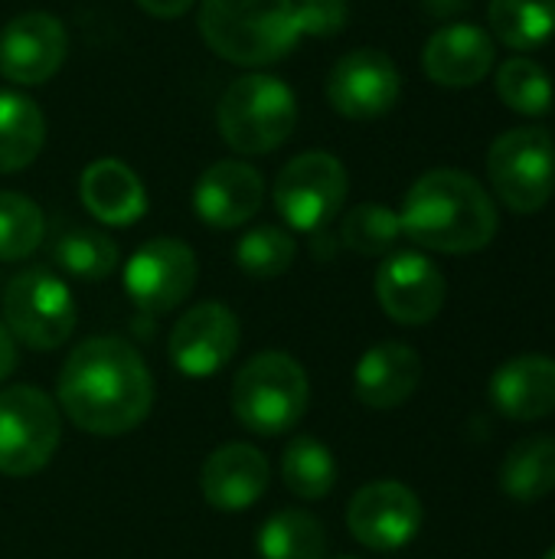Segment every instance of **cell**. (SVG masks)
<instances>
[{"label": "cell", "mask_w": 555, "mask_h": 559, "mask_svg": "<svg viewBox=\"0 0 555 559\" xmlns=\"http://www.w3.org/2000/svg\"><path fill=\"white\" fill-rule=\"evenodd\" d=\"M62 439L59 406L36 386H7L0 393V475L29 478L43 472Z\"/></svg>", "instance_id": "cell-7"}, {"label": "cell", "mask_w": 555, "mask_h": 559, "mask_svg": "<svg viewBox=\"0 0 555 559\" xmlns=\"http://www.w3.org/2000/svg\"><path fill=\"white\" fill-rule=\"evenodd\" d=\"M494 39L474 23H448L435 29L425 43L422 66L425 75L448 88H468L491 75L494 69Z\"/></svg>", "instance_id": "cell-18"}, {"label": "cell", "mask_w": 555, "mask_h": 559, "mask_svg": "<svg viewBox=\"0 0 555 559\" xmlns=\"http://www.w3.org/2000/svg\"><path fill=\"white\" fill-rule=\"evenodd\" d=\"M307 403V373L285 350L255 354L232 380V416L255 436L291 432L304 419Z\"/></svg>", "instance_id": "cell-4"}, {"label": "cell", "mask_w": 555, "mask_h": 559, "mask_svg": "<svg viewBox=\"0 0 555 559\" xmlns=\"http://www.w3.org/2000/svg\"><path fill=\"white\" fill-rule=\"evenodd\" d=\"M59 406L88 436H128L154 406V377L121 337H88L62 364Z\"/></svg>", "instance_id": "cell-1"}, {"label": "cell", "mask_w": 555, "mask_h": 559, "mask_svg": "<svg viewBox=\"0 0 555 559\" xmlns=\"http://www.w3.org/2000/svg\"><path fill=\"white\" fill-rule=\"evenodd\" d=\"M265 203V180L252 164L219 160L203 170L193 190L196 216L213 229H236L249 223Z\"/></svg>", "instance_id": "cell-16"}, {"label": "cell", "mask_w": 555, "mask_h": 559, "mask_svg": "<svg viewBox=\"0 0 555 559\" xmlns=\"http://www.w3.org/2000/svg\"><path fill=\"white\" fill-rule=\"evenodd\" d=\"M301 36H334L347 23V0H294Z\"/></svg>", "instance_id": "cell-32"}, {"label": "cell", "mask_w": 555, "mask_h": 559, "mask_svg": "<svg viewBox=\"0 0 555 559\" xmlns=\"http://www.w3.org/2000/svg\"><path fill=\"white\" fill-rule=\"evenodd\" d=\"M239 341H242L239 318L219 301H200L173 324L167 354L183 377L206 380L236 357Z\"/></svg>", "instance_id": "cell-11"}, {"label": "cell", "mask_w": 555, "mask_h": 559, "mask_svg": "<svg viewBox=\"0 0 555 559\" xmlns=\"http://www.w3.org/2000/svg\"><path fill=\"white\" fill-rule=\"evenodd\" d=\"M402 92L396 62L379 49H353L330 69L327 102L337 115L353 121H370L386 115Z\"/></svg>", "instance_id": "cell-12"}, {"label": "cell", "mask_w": 555, "mask_h": 559, "mask_svg": "<svg viewBox=\"0 0 555 559\" xmlns=\"http://www.w3.org/2000/svg\"><path fill=\"white\" fill-rule=\"evenodd\" d=\"M137 7H144L150 16H160V20H177V16H183V13L193 7V0H137Z\"/></svg>", "instance_id": "cell-33"}, {"label": "cell", "mask_w": 555, "mask_h": 559, "mask_svg": "<svg viewBox=\"0 0 555 559\" xmlns=\"http://www.w3.org/2000/svg\"><path fill=\"white\" fill-rule=\"evenodd\" d=\"M491 26L510 49H536L555 33V0H491Z\"/></svg>", "instance_id": "cell-27"}, {"label": "cell", "mask_w": 555, "mask_h": 559, "mask_svg": "<svg viewBox=\"0 0 555 559\" xmlns=\"http://www.w3.org/2000/svg\"><path fill=\"white\" fill-rule=\"evenodd\" d=\"M255 547L262 559H324L327 531L314 514L285 508L258 527Z\"/></svg>", "instance_id": "cell-24"}, {"label": "cell", "mask_w": 555, "mask_h": 559, "mask_svg": "<svg viewBox=\"0 0 555 559\" xmlns=\"http://www.w3.org/2000/svg\"><path fill=\"white\" fill-rule=\"evenodd\" d=\"M200 33L236 66H268L298 46L301 23L294 0H203Z\"/></svg>", "instance_id": "cell-3"}, {"label": "cell", "mask_w": 555, "mask_h": 559, "mask_svg": "<svg viewBox=\"0 0 555 559\" xmlns=\"http://www.w3.org/2000/svg\"><path fill=\"white\" fill-rule=\"evenodd\" d=\"M494 406L514 423H533L555 413V360L523 354L507 360L491 380Z\"/></svg>", "instance_id": "cell-20"}, {"label": "cell", "mask_w": 555, "mask_h": 559, "mask_svg": "<svg viewBox=\"0 0 555 559\" xmlns=\"http://www.w3.org/2000/svg\"><path fill=\"white\" fill-rule=\"evenodd\" d=\"M500 488L520 504H533L555 491V439H520L500 465Z\"/></svg>", "instance_id": "cell-23"}, {"label": "cell", "mask_w": 555, "mask_h": 559, "mask_svg": "<svg viewBox=\"0 0 555 559\" xmlns=\"http://www.w3.org/2000/svg\"><path fill=\"white\" fill-rule=\"evenodd\" d=\"M487 177L514 213H536L555 190V144L543 128H514L491 144Z\"/></svg>", "instance_id": "cell-8"}, {"label": "cell", "mask_w": 555, "mask_h": 559, "mask_svg": "<svg viewBox=\"0 0 555 559\" xmlns=\"http://www.w3.org/2000/svg\"><path fill=\"white\" fill-rule=\"evenodd\" d=\"M445 295L442 269L422 252H393L376 272V298L396 324L422 328L435 321Z\"/></svg>", "instance_id": "cell-14"}, {"label": "cell", "mask_w": 555, "mask_h": 559, "mask_svg": "<svg viewBox=\"0 0 555 559\" xmlns=\"http://www.w3.org/2000/svg\"><path fill=\"white\" fill-rule=\"evenodd\" d=\"M46 236L43 210L13 190H0V262H20L39 249Z\"/></svg>", "instance_id": "cell-29"}, {"label": "cell", "mask_w": 555, "mask_h": 559, "mask_svg": "<svg viewBox=\"0 0 555 559\" xmlns=\"http://www.w3.org/2000/svg\"><path fill=\"white\" fill-rule=\"evenodd\" d=\"M347 200V170L327 151H304L275 180V206L298 233H321Z\"/></svg>", "instance_id": "cell-9"}, {"label": "cell", "mask_w": 555, "mask_h": 559, "mask_svg": "<svg viewBox=\"0 0 555 559\" xmlns=\"http://www.w3.org/2000/svg\"><path fill=\"white\" fill-rule=\"evenodd\" d=\"M402 236L399 213L383 203H360L343 216L340 242L357 255H389Z\"/></svg>", "instance_id": "cell-28"}, {"label": "cell", "mask_w": 555, "mask_h": 559, "mask_svg": "<svg viewBox=\"0 0 555 559\" xmlns=\"http://www.w3.org/2000/svg\"><path fill=\"white\" fill-rule=\"evenodd\" d=\"M196 255L180 239H150L124 265V292L144 314L180 308L196 285Z\"/></svg>", "instance_id": "cell-10"}, {"label": "cell", "mask_w": 555, "mask_h": 559, "mask_svg": "<svg viewBox=\"0 0 555 559\" xmlns=\"http://www.w3.org/2000/svg\"><path fill=\"white\" fill-rule=\"evenodd\" d=\"M543 559H555V547H553V550H550V554H546V557H543Z\"/></svg>", "instance_id": "cell-36"}, {"label": "cell", "mask_w": 555, "mask_h": 559, "mask_svg": "<svg viewBox=\"0 0 555 559\" xmlns=\"http://www.w3.org/2000/svg\"><path fill=\"white\" fill-rule=\"evenodd\" d=\"M216 121L232 151L272 154L291 138L298 124V98L275 75H242L222 92Z\"/></svg>", "instance_id": "cell-5"}, {"label": "cell", "mask_w": 555, "mask_h": 559, "mask_svg": "<svg viewBox=\"0 0 555 559\" xmlns=\"http://www.w3.org/2000/svg\"><path fill=\"white\" fill-rule=\"evenodd\" d=\"M16 370V337L0 321V383Z\"/></svg>", "instance_id": "cell-34"}, {"label": "cell", "mask_w": 555, "mask_h": 559, "mask_svg": "<svg viewBox=\"0 0 555 559\" xmlns=\"http://www.w3.org/2000/svg\"><path fill=\"white\" fill-rule=\"evenodd\" d=\"M497 95L520 115H546L553 105V82L540 62L514 56L497 72Z\"/></svg>", "instance_id": "cell-31"}, {"label": "cell", "mask_w": 555, "mask_h": 559, "mask_svg": "<svg viewBox=\"0 0 555 559\" xmlns=\"http://www.w3.org/2000/svg\"><path fill=\"white\" fill-rule=\"evenodd\" d=\"M46 141V118L20 92H0V174H16L36 160Z\"/></svg>", "instance_id": "cell-22"}, {"label": "cell", "mask_w": 555, "mask_h": 559, "mask_svg": "<svg viewBox=\"0 0 555 559\" xmlns=\"http://www.w3.org/2000/svg\"><path fill=\"white\" fill-rule=\"evenodd\" d=\"M65 26L49 13H20L0 33V72L16 85H43L65 62Z\"/></svg>", "instance_id": "cell-15"}, {"label": "cell", "mask_w": 555, "mask_h": 559, "mask_svg": "<svg viewBox=\"0 0 555 559\" xmlns=\"http://www.w3.org/2000/svg\"><path fill=\"white\" fill-rule=\"evenodd\" d=\"M52 262L82 282H101L118 265V246L98 229H65L52 239Z\"/></svg>", "instance_id": "cell-26"}, {"label": "cell", "mask_w": 555, "mask_h": 559, "mask_svg": "<svg viewBox=\"0 0 555 559\" xmlns=\"http://www.w3.org/2000/svg\"><path fill=\"white\" fill-rule=\"evenodd\" d=\"M75 321L79 311L72 292L56 272L36 265L10 278L3 292V324L20 344L33 350H56L72 337Z\"/></svg>", "instance_id": "cell-6"}, {"label": "cell", "mask_w": 555, "mask_h": 559, "mask_svg": "<svg viewBox=\"0 0 555 559\" xmlns=\"http://www.w3.org/2000/svg\"><path fill=\"white\" fill-rule=\"evenodd\" d=\"M425 13L438 16V20H451L458 13H464L471 7V0H422Z\"/></svg>", "instance_id": "cell-35"}, {"label": "cell", "mask_w": 555, "mask_h": 559, "mask_svg": "<svg viewBox=\"0 0 555 559\" xmlns=\"http://www.w3.org/2000/svg\"><path fill=\"white\" fill-rule=\"evenodd\" d=\"M340 559H357V557H340Z\"/></svg>", "instance_id": "cell-37"}, {"label": "cell", "mask_w": 555, "mask_h": 559, "mask_svg": "<svg viewBox=\"0 0 555 559\" xmlns=\"http://www.w3.org/2000/svg\"><path fill=\"white\" fill-rule=\"evenodd\" d=\"M79 193L85 210L108 226H131L147 213V190L141 177L114 157L92 160L79 180Z\"/></svg>", "instance_id": "cell-21"}, {"label": "cell", "mask_w": 555, "mask_h": 559, "mask_svg": "<svg viewBox=\"0 0 555 559\" xmlns=\"http://www.w3.org/2000/svg\"><path fill=\"white\" fill-rule=\"evenodd\" d=\"M402 233L432 252H481L497 236V206L487 190L464 170H429L406 193L399 213Z\"/></svg>", "instance_id": "cell-2"}, {"label": "cell", "mask_w": 555, "mask_h": 559, "mask_svg": "<svg viewBox=\"0 0 555 559\" xmlns=\"http://www.w3.org/2000/svg\"><path fill=\"white\" fill-rule=\"evenodd\" d=\"M422 383V357L402 341L370 347L353 373V393L370 409L402 406Z\"/></svg>", "instance_id": "cell-19"}, {"label": "cell", "mask_w": 555, "mask_h": 559, "mask_svg": "<svg viewBox=\"0 0 555 559\" xmlns=\"http://www.w3.org/2000/svg\"><path fill=\"white\" fill-rule=\"evenodd\" d=\"M281 481L301 501H321L337 485V459L314 436H298L281 455Z\"/></svg>", "instance_id": "cell-25"}, {"label": "cell", "mask_w": 555, "mask_h": 559, "mask_svg": "<svg viewBox=\"0 0 555 559\" xmlns=\"http://www.w3.org/2000/svg\"><path fill=\"white\" fill-rule=\"evenodd\" d=\"M347 527L370 550H399L422 531V501L402 481H373L353 495Z\"/></svg>", "instance_id": "cell-13"}, {"label": "cell", "mask_w": 555, "mask_h": 559, "mask_svg": "<svg viewBox=\"0 0 555 559\" xmlns=\"http://www.w3.org/2000/svg\"><path fill=\"white\" fill-rule=\"evenodd\" d=\"M298 246L281 226H255L236 246V265L249 278H278L294 265Z\"/></svg>", "instance_id": "cell-30"}, {"label": "cell", "mask_w": 555, "mask_h": 559, "mask_svg": "<svg viewBox=\"0 0 555 559\" xmlns=\"http://www.w3.org/2000/svg\"><path fill=\"white\" fill-rule=\"evenodd\" d=\"M200 488L206 504L222 514L249 511L268 491V459L255 445L229 442L203 462Z\"/></svg>", "instance_id": "cell-17"}]
</instances>
